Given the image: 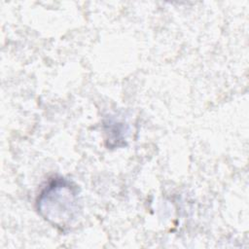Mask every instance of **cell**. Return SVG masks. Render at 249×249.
Listing matches in <instances>:
<instances>
[{
    "label": "cell",
    "mask_w": 249,
    "mask_h": 249,
    "mask_svg": "<svg viewBox=\"0 0 249 249\" xmlns=\"http://www.w3.org/2000/svg\"><path fill=\"white\" fill-rule=\"evenodd\" d=\"M38 210L46 220L64 228L72 223L78 212L77 192L68 182L53 181L38 198Z\"/></svg>",
    "instance_id": "cell-1"
}]
</instances>
